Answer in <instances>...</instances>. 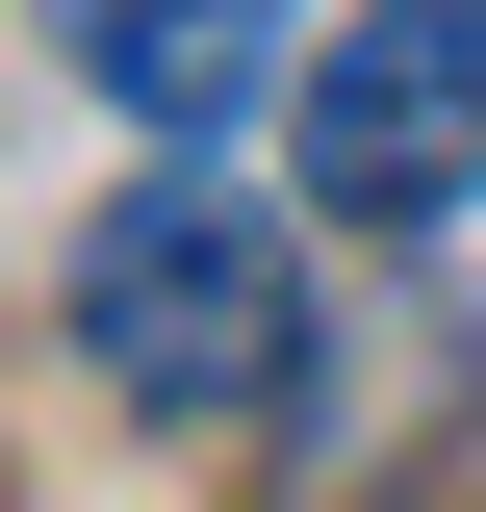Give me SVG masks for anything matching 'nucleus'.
<instances>
[{"label": "nucleus", "instance_id": "f257e3e1", "mask_svg": "<svg viewBox=\"0 0 486 512\" xmlns=\"http://www.w3.org/2000/svg\"><path fill=\"white\" fill-rule=\"evenodd\" d=\"M52 333H77V384L103 410H256V384H307V282H282V231H256L231 180H128L103 231H77V282H52Z\"/></svg>", "mask_w": 486, "mask_h": 512}, {"label": "nucleus", "instance_id": "f03ea898", "mask_svg": "<svg viewBox=\"0 0 486 512\" xmlns=\"http://www.w3.org/2000/svg\"><path fill=\"white\" fill-rule=\"evenodd\" d=\"M282 154H307V205L333 231H461L486 205V0H359L333 52L282 77Z\"/></svg>", "mask_w": 486, "mask_h": 512}, {"label": "nucleus", "instance_id": "7ed1b4c3", "mask_svg": "<svg viewBox=\"0 0 486 512\" xmlns=\"http://www.w3.org/2000/svg\"><path fill=\"white\" fill-rule=\"evenodd\" d=\"M282 26H307V0H77V77H103L154 154H205V128L282 77Z\"/></svg>", "mask_w": 486, "mask_h": 512}]
</instances>
